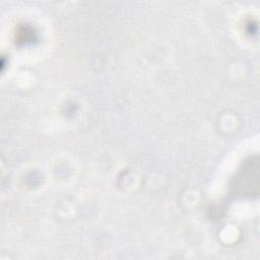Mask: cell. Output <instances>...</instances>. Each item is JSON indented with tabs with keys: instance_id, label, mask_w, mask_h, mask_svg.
Here are the masks:
<instances>
[{
	"instance_id": "6da1fadb",
	"label": "cell",
	"mask_w": 260,
	"mask_h": 260,
	"mask_svg": "<svg viewBox=\"0 0 260 260\" xmlns=\"http://www.w3.org/2000/svg\"><path fill=\"white\" fill-rule=\"evenodd\" d=\"M238 186L244 188L243 193L256 195L258 193V159H252L245 164L238 178Z\"/></svg>"
}]
</instances>
